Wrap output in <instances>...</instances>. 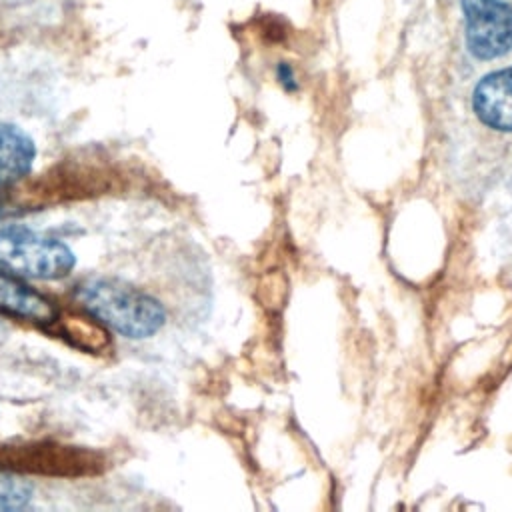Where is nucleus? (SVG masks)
Segmentation results:
<instances>
[{"mask_svg":"<svg viewBox=\"0 0 512 512\" xmlns=\"http://www.w3.org/2000/svg\"><path fill=\"white\" fill-rule=\"evenodd\" d=\"M276 76H278V82H280L286 90H294V88H296V76H294V72H292V68H290L288 64H278Z\"/></svg>","mask_w":512,"mask_h":512,"instance_id":"obj_8","label":"nucleus"},{"mask_svg":"<svg viewBox=\"0 0 512 512\" xmlns=\"http://www.w3.org/2000/svg\"><path fill=\"white\" fill-rule=\"evenodd\" d=\"M468 52L496 60L512 50V4L506 0H458Z\"/></svg>","mask_w":512,"mask_h":512,"instance_id":"obj_3","label":"nucleus"},{"mask_svg":"<svg viewBox=\"0 0 512 512\" xmlns=\"http://www.w3.org/2000/svg\"><path fill=\"white\" fill-rule=\"evenodd\" d=\"M476 118L498 132H512V66L482 76L472 90Z\"/></svg>","mask_w":512,"mask_h":512,"instance_id":"obj_4","label":"nucleus"},{"mask_svg":"<svg viewBox=\"0 0 512 512\" xmlns=\"http://www.w3.org/2000/svg\"><path fill=\"white\" fill-rule=\"evenodd\" d=\"M76 254L58 238L18 224H0V270L30 280H62Z\"/></svg>","mask_w":512,"mask_h":512,"instance_id":"obj_2","label":"nucleus"},{"mask_svg":"<svg viewBox=\"0 0 512 512\" xmlns=\"http://www.w3.org/2000/svg\"><path fill=\"white\" fill-rule=\"evenodd\" d=\"M6 214H8V208H6V206L0 202V220H2Z\"/></svg>","mask_w":512,"mask_h":512,"instance_id":"obj_9","label":"nucleus"},{"mask_svg":"<svg viewBox=\"0 0 512 512\" xmlns=\"http://www.w3.org/2000/svg\"><path fill=\"white\" fill-rule=\"evenodd\" d=\"M34 138L16 124H0V188L24 180L36 162Z\"/></svg>","mask_w":512,"mask_h":512,"instance_id":"obj_6","label":"nucleus"},{"mask_svg":"<svg viewBox=\"0 0 512 512\" xmlns=\"http://www.w3.org/2000/svg\"><path fill=\"white\" fill-rule=\"evenodd\" d=\"M34 486L8 470H0V510H20L32 500Z\"/></svg>","mask_w":512,"mask_h":512,"instance_id":"obj_7","label":"nucleus"},{"mask_svg":"<svg viewBox=\"0 0 512 512\" xmlns=\"http://www.w3.org/2000/svg\"><path fill=\"white\" fill-rule=\"evenodd\" d=\"M74 298L94 320L128 340L152 338L166 324L160 300L118 278H86L76 286Z\"/></svg>","mask_w":512,"mask_h":512,"instance_id":"obj_1","label":"nucleus"},{"mask_svg":"<svg viewBox=\"0 0 512 512\" xmlns=\"http://www.w3.org/2000/svg\"><path fill=\"white\" fill-rule=\"evenodd\" d=\"M0 312L18 320L50 324L56 320L58 310L54 304L28 286L24 278L0 270Z\"/></svg>","mask_w":512,"mask_h":512,"instance_id":"obj_5","label":"nucleus"}]
</instances>
